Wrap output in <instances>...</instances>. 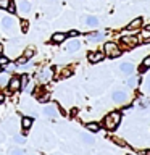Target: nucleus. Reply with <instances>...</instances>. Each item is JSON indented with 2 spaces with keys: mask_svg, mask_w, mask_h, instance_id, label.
Instances as JSON below:
<instances>
[{
  "mask_svg": "<svg viewBox=\"0 0 150 155\" xmlns=\"http://www.w3.org/2000/svg\"><path fill=\"white\" fill-rule=\"evenodd\" d=\"M144 39L145 42H148L150 41V29H145V31H142V36H140Z\"/></svg>",
  "mask_w": 150,
  "mask_h": 155,
  "instance_id": "20",
  "label": "nucleus"
},
{
  "mask_svg": "<svg viewBox=\"0 0 150 155\" xmlns=\"http://www.w3.org/2000/svg\"><path fill=\"white\" fill-rule=\"evenodd\" d=\"M144 153H147V155H150V149H148V150H145V152H144Z\"/></svg>",
  "mask_w": 150,
  "mask_h": 155,
  "instance_id": "39",
  "label": "nucleus"
},
{
  "mask_svg": "<svg viewBox=\"0 0 150 155\" xmlns=\"http://www.w3.org/2000/svg\"><path fill=\"white\" fill-rule=\"evenodd\" d=\"M123 41V44L126 47H134V45H137V42H139V39L137 37H132V36H126L121 39Z\"/></svg>",
  "mask_w": 150,
  "mask_h": 155,
  "instance_id": "8",
  "label": "nucleus"
},
{
  "mask_svg": "<svg viewBox=\"0 0 150 155\" xmlns=\"http://www.w3.org/2000/svg\"><path fill=\"white\" fill-rule=\"evenodd\" d=\"M19 79H21V89H26V86H28V82H29V76L23 74Z\"/></svg>",
  "mask_w": 150,
  "mask_h": 155,
  "instance_id": "19",
  "label": "nucleus"
},
{
  "mask_svg": "<svg viewBox=\"0 0 150 155\" xmlns=\"http://www.w3.org/2000/svg\"><path fill=\"white\" fill-rule=\"evenodd\" d=\"M13 140H15L16 144H21V142H23V137H21V136H15Z\"/></svg>",
  "mask_w": 150,
  "mask_h": 155,
  "instance_id": "32",
  "label": "nucleus"
},
{
  "mask_svg": "<svg viewBox=\"0 0 150 155\" xmlns=\"http://www.w3.org/2000/svg\"><path fill=\"white\" fill-rule=\"evenodd\" d=\"M52 76H53V71L50 70V68H45V70H42V71L37 74L39 81H41V82H44V84L50 81V78H52Z\"/></svg>",
  "mask_w": 150,
  "mask_h": 155,
  "instance_id": "4",
  "label": "nucleus"
},
{
  "mask_svg": "<svg viewBox=\"0 0 150 155\" xmlns=\"http://www.w3.org/2000/svg\"><path fill=\"white\" fill-rule=\"evenodd\" d=\"M15 66H16V65H13V63H8V65L5 66V70H7V71H13Z\"/></svg>",
  "mask_w": 150,
  "mask_h": 155,
  "instance_id": "30",
  "label": "nucleus"
},
{
  "mask_svg": "<svg viewBox=\"0 0 150 155\" xmlns=\"http://www.w3.org/2000/svg\"><path fill=\"white\" fill-rule=\"evenodd\" d=\"M7 10H8L10 13H15V12H16V8H15V5H13L11 2H10V5H8V8H7Z\"/></svg>",
  "mask_w": 150,
  "mask_h": 155,
  "instance_id": "29",
  "label": "nucleus"
},
{
  "mask_svg": "<svg viewBox=\"0 0 150 155\" xmlns=\"http://www.w3.org/2000/svg\"><path fill=\"white\" fill-rule=\"evenodd\" d=\"M79 47H81L79 41H71V42H70V44H68V45H66V50H68V52H76L77 48H79Z\"/></svg>",
  "mask_w": 150,
  "mask_h": 155,
  "instance_id": "12",
  "label": "nucleus"
},
{
  "mask_svg": "<svg viewBox=\"0 0 150 155\" xmlns=\"http://www.w3.org/2000/svg\"><path fill=\"white\" fill-rule=\"evenodd\" d=\"M132 70H134V66H132V63H121V71L124 73V74H131L132 73Z\"/></svg>",
  "mask_w": 150,
  "mask_h": 155,
  "instance_id": "11",
  "label": "nucleus"
},
{
  "mask_svg": "<svg viewBox=\"0 0 150 155\" xmlns=\"http://www.w3.org/2000/svg\"><path fill=\"white\" fill-rule=\"evenodd\" d=\"M19 10H21V13H29L31 12V2L29 0H19Z\"/></svg>",
  "mask_w": 150,
  "mask_h": 155,
  "instance_id": "9",
  "label": "nucleus"
},
{
  "mask_svg": "<svg viewBox=\"0 0 150 155\" xmlns=\"http://www.w3.org/2000/svg\"><path fill=\"white\" fill-rule=\"evenodd\" d=\"M142 66H145V68H150V57H147L145 60L142 61Z\"/></svg>",
  "mask_w": 150,
  "mask_h": 155,
  "instance_id": "28",
  "label": "nucleus"
},
{
  "mask_svg": "<svg viewBox=\"0 0 150 155\" xmlns=\"http://www.w3.org/2000/svg\"><path fill=\"white\" fill-rule=\"evenodd\" d=\"M8 63H10V60H8V58H7V57H3V55H0V66H2V68H5V66H7V65H8Z\"/></svg>",
  "mask_w": 150,
  "mask_h": 155,
  "instance_id": "21",
  "label": "nucleus"
},
{
  "mask_svg": "<svg viewBox=\"0 0 150 155\" xmlns=\"http://www.w3.org/2000/svg\"><path fill=\"white\" fill-rule=\"evenodd\" d=\"M26 60H28L26 57H21V58L18 60V63H19V65H24V63H26ZM18 63H16V65H18Z\"/></svg>",
  "mask_w": 150,
  "mask_h": 155,
  "instance_id": "33",
  "label": "nucleus"
},
{
  "mask_svg": "<svg viewBox=\"0 0 150 155\" xmlns=\"http://www.w3.org/2000/svg\"><path fill=\"white\" fill-rule=\"evenodd\" d=\"M119 121H121V115L118 113V111H113V113H110L108 116L105 118V121H103V124H105V128L106 129H115L116 126L119 124Z\"/></svg>",
  "mask_w": 150,
  "mask_h": 155,
  "instance_id": "1",
  "label": "nucleus"
},
{
  "mask_svg": "<svg viewBox=\"0 0 150 155\" xmlns=\"http://www.w3.org/2000/svg\"><path fill=\"white\" fill-rule=\"evenodd\" d=\"M147 87L150 89V78H148V81H147Z\"/></svg>",
  "mask_w": 150,
  "mask_h": 155,
  "instance_id": "38",
  "label": "nucleus"
},
{
  "mask_svg": "<svg viewBox=\"0 0 150 155\" xmlns=\"http://www.w3.org/2000/svg\"><path fill=\"white\" fill-rule=\"evenodd\" d=\"M28 29H29V21L23 19V21H21V31L23 32H28Z\"/></svg>",
  "mask_w": 150,
  "mask_h": 155,
  "instance_id": "22",
  "label": "nucleus"
},
{
  "mask_svg": "<svg viewBox=\"0 0 150 155\" xmlns=\"http://www.w3.org/2000/svg\"><path fill=\"white\" fill-rule=\"evenodd\" d=\"M0 55H3V45L0 44Z\"/></svg>",
  "mask_w": 150,
  "mask_h": 155,
  "instance_id": "36",
  "label": "nucleus"
},
{
  "mask_svg": "<svg viewBox=\"0 0 150 155\" xmlns=\"http://www.w3.org/2000/svg\"><path fill=\"white\" fill-rule=\"evenodd\" d=\"M115 142H116V144H119V145H124V142H123L121 139H115Z\"/></svg>",
  "mask_w": 150,
  "mask_h": 155,
  "instance_id": "35",
  "label": "nucleus"
},
{
  "mask_svg": "<svg viewBox=\"0 0 150 155\" xmlns=\"http://www.w3.org/2000/svg\"><path fill=\"white\" fill-rule=\"evenodd\" d=\"M3 100H5V95H3V94H0V102H3Z\"/></svg>",
  "mask_w": 150,
  "mask_h": 155,
  "instance_id": "37",
  "label": "nucleus"
},
{
  "mask_svg": "<svg viewBox=\"0 0 150 155\" xmlns=\"http://www.w3.org/2000/svg\"><path fill=\"white\" fill-rule=\"evenodd\" d=\"M86 128L90 131V133H97V131L100 129V126H99V123H87L86 124Z\"/></svg>",
  "mask_w": 150,
  "mask_h": 155,
  "instance_id": "15",
  "label": "nucleus"
},
{
  "mask_svg": "<svg viewBox=\"0 0 150 155\" xmlns=\"http://www.w3.org/2000/svg\"><path fill=\"white\" fill-rule=\"evenodd\" d=\"M32 55H34V48H32V47L26 48V52H24V57H26V58H31Z\"/></svg>",
  "mask_w": 150,
  "mask_h": 155,
  "instance_id": "26",
  "label": "nucleus"
},
{
  "mask_svg": "<svg viewBox=\"0 0 150 155\" xmlns=\"http://www.w3.org/2000/svg\"><path fill=\"white\" fill-rule=\"evenodd\" d=\"M86 23H87V26H97V24H99V19H97L95 16H87Z\"/></svg>",
  "mask_w": 150,
  "mask_h": 155,
  "instance_id": "17",
  "label": "nucleus"
},
{
  "mask_svg": "<svg viewBox=\"0 0 150 155\" xmlns=\"http://www.w3.org/2000/svg\"><path fill=\"white\" fill-rule=\"evenodd\" d=\"M44 115L48 116V118H53V116H57V108L55 107H52V105H48L44 108Z\"/></svg>",
  "mask_w": 150,
  "mask_h": 155,
  "instance_id": "10",
  "label": "nucleus"
},
{
  "mask_svg": "<svg viewBox=\"0 0 150 155\" xmlns=\"http://www.w3.org/2000/svg\"><path fill=\"white\" fill-rule=\"evenodd\" d=\"M77 34H79V32H77V31H70V36H71V37H76Z\"/></svg>",
  "mask_w": 150,
  "mask_h": 155,
  "instance_id": "34",
  "label": "nucleus"
},
{
  "mask_svg": "<svg viewBox=\"0 0 150 155\" xmlns=\"http://www.w3.org/2000/svg\"><path fill=\"white\" fill-rule=\"evenodd\" d=\"M18 89H21V79H19L18 76L10 78V81H8V91L10 92H16Z\"/></svg>",
  "mask_w": 150,
  "mask_h": 155,
  "instance_id": "3",
  "label": "nucleus"
},
{
  "mask_svg": "<svg viewBox=\"0 0 150 155\" xmlns=\"http://www.w3.org/2000/svg\"><path fill=\"white\" fill-rule=\"evenodd\" d=\"M10 2H11V0H0V8H2V10H7L8 5H10Z\"/></svg>",
  "mask_w": 150,
  "mask_h": 155,
  "instance_id": "24",
  "label": "nucleus"
},
{
  "mask_svg": "<svg viewBox=\"0 0 150 155\" xmlns=\"http://www.w3.org/2000/svg\"><path fill=\"white\" fill-rule=\"evenodd\" d=\"M21 126H23V129H29L32 126V118H29V116H24L23 121H21Z\"/></svg>",
  "mask_w": 150,
  "mask_h": 155,
  "instance_id": "14",
  "label": "nucleus"
},
{
  "mask_svg": "<svg viewBox=\"0 0 150 155\" xmlns=\"http://www.w3.org/2000/svg\"><path fill=\"white\" fill-rule=\"evenodd\" d=\"M11 153H13V155H21V153H24V152H23L21 149H13V150H11Z\"/></svg>",
  "mask_w": 150,
  "mask_h": 155,
  "instance_id": "31",
  "label": "nucleus"
},
{
  "mask_svg": "<svg viewBox=\"0 0 150 155\" xmlns=\"http://www.w3.org/2000/svg\"><path fill=\"white\" fill-rule=\"evenodd\" d=\"M82 140H84L86 144H92V142H94V139H92L90 136H87V134H82Z\"/></svg>",
  "mask_w": 150,
  "mask_h": 155,
  "instance_id": "27",
  "label": "nucleus"
},
{
  "mask_svg": "<svg viewBox=\"0 0 150 155\" xmlns=\"http://www.w3.org/2000/svg\"><path fill=\"white\" fill-rule=\"evenodd\" d=\"M8 78L7 76H0V87H5V86H7L8 84Z\"/></svg>",
  "mask_w": 150,
  "mask_h": 155,
  "instance_id": "25",
  "label": "nucleus"
},
{
  "mask_svg": "<svg viewBox=\"0 0 150 155\" xmlns=\"http://www.w3.org/2000/svg\"><path fill=\"white\" fill-rule=\"evenodd\" d=\"M139 26H142V18H135L134 21H131V24H129L131 29H137Z\"/></svg>",
  "mask_w": 150,
  "mask_h": 155,
  "instance_id": "16",
  "label": "nucleus"
},
{
  "mask_svg": "<svg viewBox=\"0 0 150 155\" xmlns=\"http://www.w3.org/2000/svg\"><path fill=\"white\" fill-rule=\"evenodd\" d=\"M2 26H3V29H5L7 32H11L13 28H15L13 18H3V19H2Z\"/></svg>",
  "mask_w": 150,
  "mask_h": 155,
  "instance_id": "6",
  "label": "nucleus"
},
{
  "mask_svg": "<svg viewBox=\"0 0 150 155\" xmlns=\"http://www.w3.org/2000/svg\"><path fill=\"white\" fill-rule=\"evenodd\" d=\"M126 99H128V94H126L124 91H115L113 92V100L116 104H121V102H124Z\"/></svg>",
  "mask_w": 150,
  "mask_h": 155,
  "instance_id": "5",
  "label": "nucleus"
},
{
  "mask_svg": "<svg viewBox=\"0 0 150 155\" xmlns=\"http://www.w3.org/2000/svg\"><path fill=\"white\" fill-rule=\"evenodd\" d=\"M66 39V34H63V32H55L52 36V41L53 42H57V44H60V42H63Z\"/></svg>",
  "mask_w": 150,
  "mask_h": 155,
  "instance_id": "13",
  "label": "nucleus"
},
{
  "mask_svg": "<svg viewBox=\"0 0 150 155\" xmlns=\"http://www.w3.org/2000/svg\"><path fill=\"white\" fill-rule=\"evenodd\" d=\"M102 37H103V34H102V32H94V34H89V41H100Z\"/></svg>",
  "mask_w": 150,
  "mask_h": 155,
  "instance_id": "18",
  "label": "nucleus"
},
{
  "mask_svg": "<svg viewBox=\"0 0 150 155\" xmlns=\"http://www.w3.org/2000/svg\"><path fill=\"white\" fill-rule=\"evenodd\" d=\"M128 84L131 86V87H135L139 84V78H131V79L128 81Z\"/></svg>",
  "mask_w": 150,
  "mask_h": 155,
  "instance_id": "23",
  "label": "nucleus"
},
{
  "mask_svg": "<svg viewBox=\"0 0 150 155\" xmlns=\"http://www.w3.org/2000/svg\"><path fill=\"white\" fill-rule=\"evenodd\" d=\"M105 53L108 57H111V58H115V57H119V48H118V45L116 44H113V42H106L105 44Z\"/></svg>",
  "mask_w": 150,
  "mask_h": 155,
  "instance_id": "2",
  "label": "nucleus"
},
{
  "mask_svg": "<svg viewBox=\"0 0 150 155\" xmlns=\"http://www.w3.org/2000/svg\"><path fill=\"white\" fill-rule=\"evenodd\" d=\"M103 57H105V53L103 52H92L89 53V61L90 63H97V61H100V60H103Z\"/></svg>",
  "mask_w": 150,
  "mask_h": 155,
  "instance_id": "7",
  "label": "nucleus"
}]
</instances>
